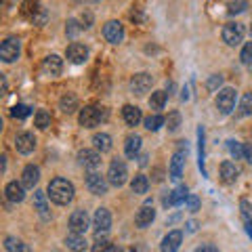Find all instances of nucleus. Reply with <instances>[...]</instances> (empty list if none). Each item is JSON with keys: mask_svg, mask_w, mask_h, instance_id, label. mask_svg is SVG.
<instances>
[{"mask_svg": "<svg viewBox=\"0 0 252 252\" xmlns=\"http://www.w3.org/2000/svg\"><path fill=\"white\" fill-rule=\"evenodd\" d=\"M93 227H94V231H97V238L112 227V215H109L107 208H97V212H94V217H93Z\"/></svg>", "mask_w": 252, "mask_h": 252, "instance_id": "6", "label": "nucleus"}, {"mask_svg": "<svg viewBox=\"0 0 252 252\" xmlns=\"http://www.w3.org/2000/svg\"><path fill=\"white\" fill-rule=\"evenodd\" d=\"M240 208H242V219H244V225L252 223V206L248 200H242L240 202Z\"/></svg>", "mask_w": 252, "mask_h": 252, "instance_id": "38", "label": "nucleus"}, {"mask_svg": "<svg viewBox=\"0 0 252 252\" xmlns=\"http://www.w3.org/2000/svg\"><path fill=\"white\" fill-rule=\"evenodd\" d=\"M240 109L244 116H252V93H246L242 97V103H240Z\"/></svg>", "mask_w": 252, "mask_h": 252, "instance_id": "37", "label": "nucleus"}, {"mask_svg": "<svg viewBox=\"0 0 252 252\" xmlns=\"http://www.w3.org/2000/svg\"><path fill=\"white\" fill-rule=\"evenodd\" d=\"M4 248L9 250V252H30L28 244H23V242L17 240V238H6V240H4Z\"/></svg>", "mask_w": 252, "mask_h": 252, "instance_id": "30", "label": "nucleus"}, {"mask_svg": "<svg viewBox=\"0 0 252 252\" xmlns=\"http://www.w3.org/2000/svg\"><path fill=\"white\" fill-rule=\"evenodd\" d=\"M36 137L32 132H19L17 139H15V147H17L19 154H32L36 149Z\"/></svg>", "mask_w": 252, "mask_h": 252, "instance_id": "13", "label": "nucleus"}, {"mask_svg": "<svg viewBox=\"0 0 252 252\" xmlns=\"http://www.w3.org/2000/svg\"><path fill=\"white\" fill-rule=\"evenodd\" d=\"M23 183H17V181H11L9 185L4 187V195L9 202H23V198H26V191H23Z\"/></svg>", "mask_w": 252, "mask_h": 252, "instance_id": "20", "label": "nucleus"}, {"mask_svg": "<svg viewBox=\"0 0 252 252\" xmlns=\"http://www.w3.org/2000/svg\"><path fill=\"white\" fill-rule=\"evenodd\" d=\"M91 21H93V15H91V13L82 15V23H84V28H91Z\"/></svg>", "mask_w": 252, "mask_h": 252, "instance_id": "48", "label": "nucleus"}, {"mask_svg": "<svg viewBox=\"0 0 252 252\" xmlns=\"http://www.w3.org/2000/svg\"><path fill=\"white\" fill-rule=\"evenodd\" d=\"M198 229V223H195V220H189L187 223V231H195Z\"/></svg>", "mask_w": 252, "mask_h": 252, "instance_id": "49", "label": "nucleus"}, {"mask_svg": "<svg viewBox=\"0 0 252 252\" xmlns=\"http://www.w3.org/2000/svg\"><path fill=\"white\" fill-rule=\"evenodd\" d=\"M126 177H128V170H126V164L122 160H114L109 164V170H107V181L109 185L114 187H122L126 183Z\"/></svg>", "mask_w": 252, "mask_h": 252, "instance_id": "2", "label": "nucleus"}, {"mask_svg": "<svg viewBox=\"0 0 252 252\" xmlns=\"http://www.w3.org/2000/svg\"><path fill=\"white\" fill-rule=\"evenodd\" d=\"M154 219H156V210L152 206V202H147V204H143V206L137 210L135 223H137V227H141V229H145V227H149L154 223Z\"/></svg>", "mask_w": 252, "mask_h": 252, "instance_id": "12", "label": "nucleus"}, {"mask_svg": "<svg viewBox=\"0 0 252 252\" xmlns=\"http://www.w3.org/2000/svg\"><path fill=\"white\" fill-rule=\"evenodd\" d=\"M69 229H72V233L84 235L86 229H89V215H86L84 210L72 212V217H69Z\"/></svg>", "mask_w": 252, "mask_h": 252, "instance_id": "10", "label": "nucleus"}, {"mask_svg": "<svg viewBox=\"0 0 252 252\" xmlns=\"http://www.w3.org/2000/svg\"><path fill=\"white\" fill-rule=\"evenodd\" d=\"M112 250V244L107 238H97V242L93 244V252H109Z\"/></svg>", "mask_w": 252, "mask_h": 252, "instance_id": "40", "label": "nucleus"}, {"mask_svg": "<svg viewBox=\"0 0 252 252\" xmlns=\"http://www.w3.org/2000/svg\"><path fill=\"white\" fill-rule=\"evenodd\" d=\"M220 84H223V76H212L210 80H208V89L215 91L217 86H220Z\"/></svg>", "mask_w": 252, "mask_h": 252, "instance_id": "45", "label": "nucleus"}, {"mask_svg": "<svg viewBox=\"0 0 252 252\" xmlns=\"http://www.w3.org/2000/svg\"><path fill=\"white\" fill-rule=\"evenodd\" d=\"M103 36L107 42L112 44H120L124 40V28L120 21H107L105 28H103Z\"/></svg>", "mask_w": 252, "mask_h": 252, "instance_id": "8", "label": "nucleus"}, {"mask_svg": "<svg viewBox=\"0 0 252 252\" xmlns=\"http://www.w3.org/2000/svg\"><path fill=\"white\" fill-rule=\"evenodd\" d=\"M74 185L69 183L67 179H53L51 183H49V189H46V195L55 202V204H59V206H65V204H69L74 200Z\"/></svg>", "mask_w": 252, "mask_h": 252, "instance_id": "1", "label": "nucleus"}, {"mask_svg": "<svg viewBox=\"0 0 252 252\" xmlns=\"http://www.w3.org/2000/svg\"><path fill=\"white\" fill-rule=\"evenodd\" d=\"M34 124H36L40 130L49 128V126H51V114L46 112V109H38V112H36V118H34Z\"/></svg>", "mask_w": 252, "mask_h": 252, "instance_id": "32", "label": "nucleus"}, {"mask_svg": "<svg viewBox=\"0 0 252 252\" xmlns=\"http://www.w3.org/2000/svg\"><path fill=\"white\" fill-rule=\"evenodd\" d=\"M65 246L69 250H74V252H84V248L89 246V244H86L84 235H80V233H69L67 238H65Z\"/></svg>", "mask_w": 252, "mask_h": 252, "instance_id": "24", "label": "nucleus"}, {"mask_svg": "<svg viewBox=\"0 0 252 252\" xmlns=\"http://www.w3.org/2000/svg\"><path fill=\"white\" fill-rule=\"evenodd\" d=\"M109 252H122V248H118V246H112V250Z\"/></svg>", "mask_w": 252, "mask_h": 252, "instance_id": "51", "label": "nucleus"}, {"mask_svg": "<svg viewBox=\"0 0 252 252\" xmlns=\"http://www.w3.org/2000/svg\"><path fill=\"white\" fill-rule=\"evenodd\" d=\"M227 145H229V154L235 158V160L244 158V145L240 143V141H227Z\"/></svg>", "mask_w": 252, "mask_h": 252, "instance_id": "36", "label": "nucleus"}, {"mask_svg": "<svg viewBox=\"0 0 252 252\" xmlns=\"http://www.w3.org/2000/svg\"><path fill=\"white\" fill-rule=\"evenodd\" d=\"M187 198H189L187 187L185 185H179L177 189H172V191L168 193V198L164 200V204H166V206H179L181 202H187Z\"/></svg>", "mask_w": 252, "mask_h": 252, "instance_id": "22", "label": "nucleus"}, {"mask_svg": "<svg viewBox=\"0 0 252 252\" xmlns=\"http://www.w3.org/2000/svg\"><path fill=\"white\" fill-rule=\"evenodd\" d=\"M80 30H82V26H78V23H76V19H69V21H67V28H65L67 36H76V34H78V32H80Z\"/></svg>", "mask_w": 252, "mask_h": 252, "instance_id": "42", "label": "nucleus"}, {"mask_svg": "<svg viewBox=\"0 0 252 252\" xmlns=\"http://www.w3.org/2000/svg\"><path fill=\"white\" fill-rule=\"evenodd\" d=\"M152 76L149 74H137L135 78L130 80V89L135 94H145L149 89H152Z\"/></svg>", "mask_w": 252, "mask_h": 252, "instance_id": "16", "label": "nucleus"}, {"mask_svg": "<svg viewBox=\"0 0 252 252\" xmlns=\"http://www.w3.org/2000/svg\"><path fill=\"white\" fill-rule=\"evenodd\" d=\"M78 162H80L84 168L94 170L101 166V154L97 149H82V152L78 154Z\"/></svg>", "mask_w": 252, "mask_h": 252, "instance_id": "9", "label": "nucleus"}, {"mask_svg": "<svg viewBox=\"0 0 252 252\" xmlns=\"http://www.w3.org/2000/svg\"><path fill=\"white\" fill-rule=\"evenodd\" d=\"M198 162H200L202 172L206 175V168H204V128L202 126L198 128Z\"/></svg>", "mask_w": 252, "mask_h": 252, "instance_id": "34", "label": "nucleus"}, {"mask_svg": "<svg viewBox=\"0 0 252 252\" xmlns=\"http://www.w3.org/2000/svg\"><path fill=\"white\" fill-rule=\"evenodd\" d=\"M107 185H109V181L105 177L97 175V172H91V175L86 177V187H89V191L94 195H103L107 191Z\"/></svg>", "mask_w": 252, "mask_h": 252, "instance_id": "11", "label": "nucleus"}, {"mask_svg": "<svg viewBox=\"0 0 252 252\" xmlns=\"http://www.w3.org/2000/svg\"><path fill=\"white\" fill-rule=\"evenodd\" d=\"M217 107L220 114H229L235 107V89H223L217 94Z\"/></svg>", "mask_w": 252, "mask_h": 252, "instance_id": "7", "label": "nucleus"}, {"mask_svg": "<svg viewBox=\"0 0 252 252\" xmlns=\"http://www.w3.org/2000/svg\"><path fill=\"white\" fill-rule=\"evenodd\" d=\"M42 72L46 76H51V78L59 76L63 72V61H61L59 55H49V57L42 61Z\"/></svg>", "mask_w": 252, "mask_h": 252, "instance_id": "14", "label": "nucleus"}, {"mask_svg": "<svg viewBox=\"0 0 252 252\" xmlns=\"http://www.w3.org/2000/svg\"><path fill=\"white\" fill-rule=\"evenodd\" d=\"M166 124V120H164V118L160 116V114H154V116H149V118H145V128L147 130H158L160 128V126H164Z\"/></svg>", "mask_w": 252, "mask_h": 252, "instance_id": "33", "label": "nucleus"}, {"mask_svg": "<svg viewBox=\"0 0 252 252\" xmlns=\"http://www.w3.org/2000/svg\"><path fill=\"white\" fill-rule=\"evenodd\" d=\"M166 99H168V94L164 91H156L152 94V99H149V107L152 109H162L164 105H166Z\"/></svg>", "mask_w": 252, "mask_h": 252, "instance_id": "31", "label": "nucleus"}, {"mask_svg": "<svg viewBox=\"0 0 252 252\" xmlns=\"http://www.w3.org/2000/svg\"><path fill=\"white\" fill-rule=\"evenodd\" d=\"M187 208L189 210H198L200 208V198L198 195H189L187 198Z\"/></svg>", "mask_w": 252, "mask_h": 252, "instance_id": "44", "label": "nucleus"}, {"mask_svg": "<svg viewBox=\"0 0 252 252\" xmlns=\"http://www.w3.org/2000/svg\"><path fill=\"white\" fill-rule=\"evenodd\" d=\"M244 160L252 164V145H244Z\"/></svg>", "mask_w": 252, "mask_h": 252, "instance_id": "46", "label": "nucleus"}, {"mask_svg": "<svg viewBox=\"0 0 252 252\" xmlns=\"http://www.w3.org/2000/svg\"><path fill=\"white\" fill-rule=\"evenodd\" d=\"M105 118V114L101 112L99 107H93V105H86L84 109H80V116H78V122L84 128H93V126H97L101 120Z\"/></svg>", "mask_w": 252, "mask_h": 252, "instance_id": "3", "label": "nucleus"}, {"mask_svg": "<svg viewBox=\"0 0 252 252\" xmlns=\"http://www.w3.org/2000/svg\"><path fill=\"white\" fill-rule=\"evenodd\" d=\"M181 242H183V233H181L179 229H175V231H170L166 238L162 240L160 250H162V252H177L179 246H181Z\"/></svg>", "mask_w": 252, "mask_h": 252, "instance_id": "18", "label": "nucleus"}, {"mask_svg": "<svg viewBox=\"0 0 252 252\" xmlns=\"http://www.w3.org/2000/svg\"><path fill=\"white\" fill-rule=\"evenodd\" d=\"M21 53V42L19 38H6V40L0 44V57L4 63H13L15 59H19Z\"/></svg>", "mask_w": 252, "mask_h": 252, "instance_id": "4", "label": "nucleus"}, {"mask_svg": "<svg viewBox=\"0 0 252 252\" xmlns=\"http://www.w3.org/2000/svg\"><path fill=\"white\" fill-rule=\"evenodd\" d=\"M195 252H219V248H215L212 244H206V246H200Z\"/></svg>", "mask_w": 252, "mask_h": 252, "instance_id": "47", "label": "nucleus"}, {"mask_svg": "<svg viewBox=\"0 0 252 252\" xmlns=\"http://www.w3.org/2000/svg\"><path fill=\"white\" fill-rule=\"evenodd\" d=\"M38 179H40V168L34 166V164H30V166L23 168V175H21V183L23 187H34L38 183Z\"/></svg>", "mask_w": 252, "mask_h": 252, "instance_id": "21", "label": "nucleus"}, {"mask_svg": "<svg viewBox=\"0 0 252 252\" xmlns=\"http://www.w3.org/2000/svg\"><path fill=\"white\" fill-rule=\"evenodd\" d=\"M223 40L229 46H238L244 40V26L242 23H225L223 28Z\"/></svg>", "mask_w": 252, "mask_h": 252, "instance_id": "5", "label": "nucleus"}, {"mask_svg": "<svg viewBox=\"0 0 252 252\" xmlns=\"http://www.w3.org/2000/svg\"><path fill=\"white\" fill-rule=\"evenodd\" d=\"M246 231H248V235L252 238V223H246Z\"/></svg>", "mask_w": 252, "mask_h": 252, "instance_id": "50", "label": "nucleus"}, {"mask_svg": "<svg viewBox=\"0 0 252 252\" xmlns=\"http://www.w3.org/2000/svg\"><path fill=\"white\" fill-rule=\"evenodd\" d=\"M34 206L42 215V219L49 217V206H46V193L44 191H36L34 193Z\"/></svg>", "mask_w": 252, "mask_h": 252, "instance_id": "29", "label": "nucleus"}, {"mask_svg": "<svg viewBox=\"0 0 252 252\" xmlns=\"http://www.w3.org/2000/svg\"><path fill=\"white\" fill-rule=\"evenodd\" d=\"M65 55H67L69 61L78 65V63H84L86 59H89V49H86L84 44H80V42H72V44L67 46V53Z\"/></svg>", "mask_w": 252, "mask_h": 252, "instance_id": "15", "label": "nucleus"}, {"mask_svg": "<svg viewBox=\"0 0 252 252\" xmlns=\"http://www.w3.org/2000/svg\"><path fill=\"white\" fill-rule=\"evenodd\" d=\"M185 160H187V152H177L175 156H172V160H170V168H168L170 179H175V181H177L181 175H183Z\"/></svg>", "mask_w": 252, "mask_h": 252, "instance_id": "17", "label": "nucleus"}, {"mask_svg": "<svg viewBox=\"0 0 252 252\" xmlns=\"http://www.w3.org/2000/svg\"><path fill=\"white\" fill-rule=\"evenodd\" d=\"M93 143H94V149L101 154H105L112 149V137L105 135V132H97V135L93 137Z\"/></svg>", "mask_w": 252, "mask_h": 252, "instance_id": "25", "label": "nucleus"}, {"mask_svg": "<svg viewBox=\"0 0 252 252\" xmlns=\"http://www.w3.org/2000/svg\"><path fill=\"white\" fill-rule=\"evenodd\" d=\"M240 59H242L244 63H246V65H248V63H252V42H246V44H244Z\"/></svg>", "mask_w": 252, "mask_h": 252, "instance_id": "41", "label": "nucleus"}, {"mask_svg": "<svg viewBox=\"0 0 252 252\" xmlns=\"http://www.w3.org/2000/svg\"><path fill=\"white\" fill-rule=\"evenodd\" d=\"M238 177H240V168L235 166L233 162H223L220 164V179H223V183H227V185H231V183H235L238 181Z\"/></svg>", "mask_w": 252, "mask_h": 252, "instance_id": "19", "label": "nucleus"}, {"mask_svg": "<svg viewBox=\"0 0 252 252\" xmlns=\"http://www.w3.org/2000/svg\"><path fill=\"white\" fill-rule=\"evenodd\" d=\"M122 118L124 122L128 126H137L141 120H143V116H141V109L137 105H124L122 107Z\"/></svg>", "mask_w": 252, "mask_h": 252, "instance_id": "23", "label": "nucleus"}, {"mask_svg": "<svg viewBox=\"0 0 252 252\" xmlns=\"http://www.w3.org/2000/svg\"><path fill=\"white\" fill-rule=\"evenodd\" d=\"M59 105H61V109H63L65 114H74L76 109H78V99H76V94H74V93L63 94L61 101H59Z\"/></svg>", "mask_w": 252, "mask_h": 252, "instance_id": "26", "label": "nucleus"}, {"mask_svg": "<svg viewBox=\"0 0 252 252\" xmlns=\"http://www.w3.org/2000/svg\"><path fill=\"white\" fill-rule=\"evenodd\" d=\"M30 114H32V107H30V105H23V103L15 105V107L11 109V116H13V118H19V120H23V118H28Z\"/></svg>", "mask_w": 252, "mask_h": 252, "instance_id": "35", "label": "nucleus"}, {"mask_svg": "<svg viewBox=\"0 0 252 252\" xmlns=\"http://www.w3.org/2000/svg\"><path fill=\"white\" fill-rule=\"evenodd\" d=\"M181 126V114L179 112H170L166 118V128L168 130H177Z\"/></svg>", "mask_w": 252, "mask_h": 252, "instance_id": "39", "label": "nucleus"}, {"mask_svg": "<svg viewBox=\"0 0 252 252\" xmlns=\"http://www.w3.org/2000/svg\"><path fill=\"white\" fill-rule=\"evenodd\" d=\"M139 149H141V137L139 135H130L128 139H126V143H124V152L128 158H135L139 154Z\"/></svg>", "mask_w": 252, "mask_h": 252, "instance_id": "27", "label": "nucleus"}, {"mask_svg": "<svg viewBox=\"0 0 252 252\" xmlns=\"http://www.w3.org/2000/svg\"><path fill=\"white\" fill-rule=\"evenodd\" d=\"M130 189H132V193H147V189H149V179H147L145 175L132 177V181H130Z\"/></svg>", "mask_w": 252, "mask_h": 252, "instance_id": "28", "label": "nucleus"}, {"mask_svg": "<svg viewBox=\"0 0 252 252\" xmlns=\"http://www.w3.org/2000/svg\"><path fill=\"white\" fill-rule=\"evenodd\" d=\"M246 2H229V13L235 15V13H242V11H246Z\"/></svg>", "mask_w": 252, "mask_h": 252, "instance_id": "43", "label": "nucleus"}]
</instances>
